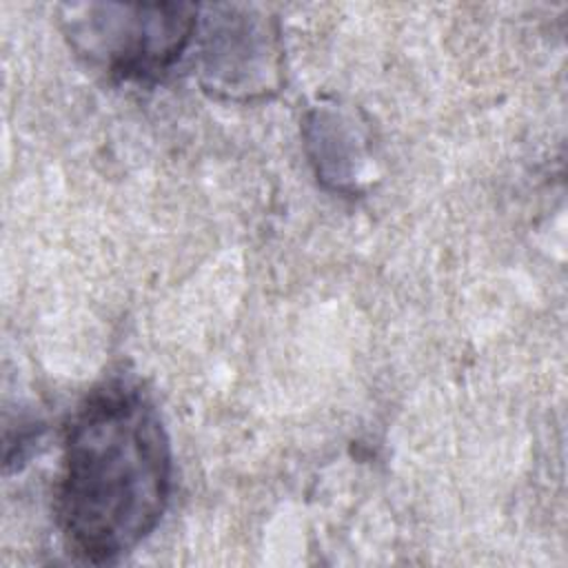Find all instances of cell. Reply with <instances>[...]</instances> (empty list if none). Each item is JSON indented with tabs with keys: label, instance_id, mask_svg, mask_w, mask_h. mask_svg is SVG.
Instances as JSON below:
<instances>
[{
	"label": "cell",
	"instance_id": "6da1fadb",
	"mask_svg": "<svg viewBox=\"0 0 568 568\" xmlns=\"http://www.w3.org/2000/svg\"><path fill=\"white\" fill-rule=\"evenodd\" d=\"M171 490V446L153 402L113 379L75 410L62 457L58 521L69 550L91 564L131 552L160 521Z\"/></svg>",
	"mask_w": 568,
	"mask_h": 568
},
{
	"label": "cell",
	"instance_id": "7a4b0ae2",
	"mask_svg": "<svg viewBox=\"0 0 568 568\" xmlns=\"http://www.w3.org/2000/svg\"><path fill=\"white\" fill-rule=\"evenodd\" d=\"M69 18L73 47L106 73L142 80L166 71L197 29L193 4H89Z\"/></svg>",
	"mask_w": 568,
	"mask_h": 568
},
{
	"label": "cell",
	"instance_id": "3957f363",
	"mask_svg": "<svg viewBox=\"0 0 568 568\" xmlns=\"http://www.w3.org/2000/svg\"><path fill=\"white\" fill-rule=\"evenodd\" d=\"M204 29V75L231 98L264 95L277 87L280 47L275 27L246 9L222 7Z\"/></svg>",
	"mask_w": 568,
	"mask_h": 568
}]
</instances>
